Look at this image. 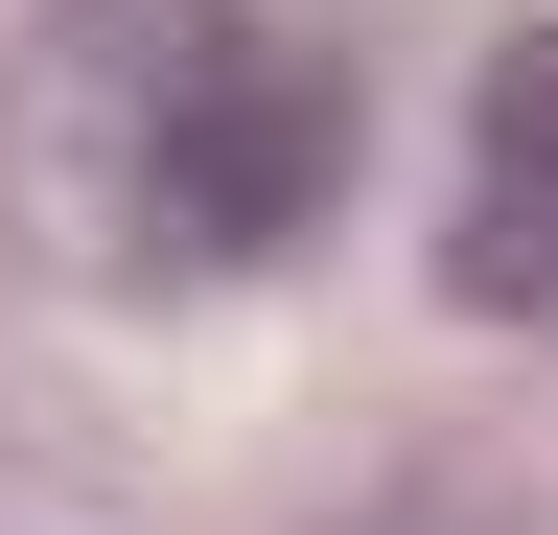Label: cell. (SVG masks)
<instances>
[{
	"label": "cell",
	"instance_id": "cell-2",
	"mask_svg": "<svg viewBox=\"0 0 558 535\" xmlns=\"http://www.w3.org/2000/svg\"><path fill=\"white\" fill-rule=\"evenodd\" d=\"M442 303L558 326V24H512L465 71V186H442Z\"/></svg>",
	"mask_w": 558,
	"mask_h": 535
},
{
	"label": "cell",
	"instance_id": "cell-1",
	"mask_svg": "<svg viewBox=\"0 0 558 535\" xmlns=\"http://www.w3.org/2000/svg\"><path fill=\"white\" fill-rule=\"evenodd\" d=\"M373 47L349 0H47L0 47V256L70 303L279 280L349 210Z\"/></svg>",
	"mask_w": 558,
	"mask_h": 535
}]
</instances>
